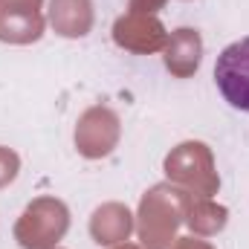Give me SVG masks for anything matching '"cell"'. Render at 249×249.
<instances>
[{"label":"cell","instance_id":"6da1fadb","mask_svg":"<svg viewBox=\"0 0 249 249\" xmlns=\"http://www.w3.org/2000/svg\"><path fill=\"white\" fill-rule=\"evenodd\" d=\"M214 84L223 102L235 110L249 113V35L232 41L214 61Z\"/></svg>","mask_w":249,"mask_h":249}]
</instances>
